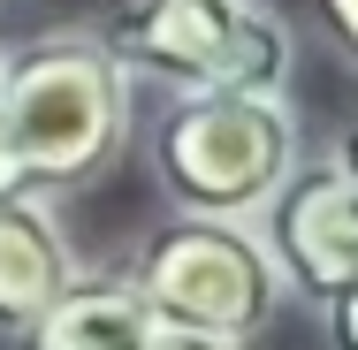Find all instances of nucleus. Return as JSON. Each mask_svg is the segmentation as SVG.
Segmentation results:
<instances>
[{"label":"nucleus","instance_id":"nucleus-1","mask_svg":"<svg viewBox=\"0 0 358 350\" xmlns=\"http://www.w3.org/2000/svg\"><path fill=\"white\" fill-rule=\"evenodd\" d=\"M130 130V69L99 31H54L0 54V168L15 191L46 198L92 183Z\"/></svg>","mask_w":358,"mask_h":350},{"label":"nucleus","instance_id":"nucleus-7","mask_svg":"<svg viewBox=\"0 0 358 350\" xmlns=\"http://www.w3.org/2000/svg\"><path fill=\"white\" fill-rule=\"evenodd\" d=\"M152 335H160V320L130 275H76L46 305V320L15 343L23 350H145Z\"/></svg>","mask_w":358,"mask_h":350},{"label":"nucleus","instance_id":"nucleus-4","mask_svg":"<svg viewBox=\"0 0 358 350\" xmlns=\"http://www.w3.org/2000/svg\"><path fill=\"white\" fill-rule=\"evenodd\" d=\"M138 297L152 305L160 328H183V335H214V343H244L267 328L282 275L267 259V244L236 221H168L138 259Z\"/></svg>","mask_w":358,"mask_h":350},{"label":"nucleus","instance_id":"nucleus-6","mask_svg":"<svg viewBox=\"0 0 358 350\" xmlns=\"http://www.w3.org/2000/svg\"><path fill=\"white\" fill-rule=\"evenodd\" d=\"M69 282H76V259L54 206L31 191H8L0 198V335H31Z\"/></svg>","mask_w":358,"mask_h":350},{"label":"nucleus","instance_id":"nucleus-11","mask_svg":"<svg viewBox=\"0 0 358 350\" xmlns=\"http://www.w3.org/2000/svg\"><path fill=\"white\" fill-rule=\"evenodd\" d=\"M336 168H343V175L358 183V122H351V138H343V152H336Z\"/></svg>","mask_w":358,"mask_h":350},{"label":"nucleus","instance_id":"nucleus-10","mask_svg":"<svg viewBox=\"0 0 358 350\" xmlns=\"http://www.w3.org/2000/svg\"><path fill=\"white\" fill-rule=\"evenodd\" d=\"M145 350H236V343H214V335H183V328H160Z\"/></svg>","mask_w":358,"mask_h":350},{"label":"nucleus","instance_id":"nucleus-9","mask_svg":"<svg viewBox=\"0 0 358 350\" xmlns=\"http://www.w3.org/2000/svg\"><path fill=\"white\" fill-rule=\"evenodd\" d=\"M320 15H328V31L343 38V54L358 61V0H320Z\"/></svg>","mask_w":358,"mask_h":350},{"label":"nucleus","instance_id":"nucleus-3","mask_svg":"<svg viewBox=\"0 0 358 350\" xmlns=\"http://www.w3.org/2000/svg\"><path fill=\"white\" fill-rule=\"evenodd\" d=\"M99 46L138 76L191 92H259L282 99L289 84V31L252 0H130L99 31Z\"/></svg>","mask_w":358,"mask_h":350},{"label":"nucleus","instance_id":"nucleus-8","mask_svg":"<svg viewBox=\"0 0 358 350\" xmlns=\"http://www.w3.org/2000/svg\"><path fill=\"white\" fill-rule=\"evenodd\" d=\"M328 343H336V350H358V289L328 297Z\"/></svg>","mask_w":358,"mask_h":350},{"label":"nucleus","instance_id":"nucleus-2","mask_svg":"<svg viewBox=\"0 0 358 350\" xmlns=\"http://www.w3.org/2000/svg\"><path fill=\"white\" fill-rule=\"evenodd\" d=\"M152 168L199 221H244L297 175V122L259 92H191L160 115Z\"/></svg>","mask_w":358,"mask_h":350},{"label":"nucleus","instance_id":"nucleus-12","mask_svg":"<svg viewBox=\"0 0 358 350\" xmlns=\"http://www.w3.org/2000/svg\"><path fill=\"white\" fill-rule=\"evenodd\" d=\"M8 191H15V183H8V168H0V198H8Z\"/></svg>","mask_w":358,"mask_h":350},{"label":"nucleus","instance_id":"nucleus-5","mask_svg":"<svg viewBox=\"0 0 358 350\" xmlns=\"http://www.w3.org/2000/svg\"><path fill=\"white\" fill-rule=\"evenodd\" d=\"M267 259L305 297H343L358 289V183L343 168L289 175L267 198Z\"/></svg>","mask_w":358,"mask_h":350}]
</instances>
